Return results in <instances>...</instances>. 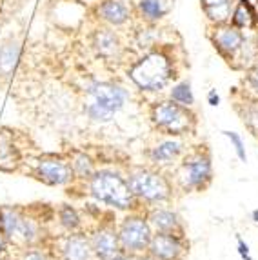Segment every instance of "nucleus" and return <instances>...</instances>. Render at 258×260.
<instances>
[{"label": "nucleus", "mask_w": 258, "mask_h": 260, "mask_svg": "<svg viewBox=\"0 0 258 260\" xmlns=\"http://www.w3.org/2000/svg\"><path fill=\"white\" fill-rule=\"evenodd\" d=\"M135 260H158V258H155L153 255H149V253H144V255H138V256H135Z\"/></svg>", "instance_id": "34"}, {"label": "nucleus", "mask_w": 258, "mask_h": 260, "mask_svg": "<svg viewBox=\"0 0 258 260\" xmlns=\"http://www.w3.org/2000/svg\"><path fill=\"white\" fill-rule=\"evenodd\" d=\"M245 80H247V87H249V91L258 99V60L249 68V71H247V78H245Z\"/></svg>", "instance_id": "29"}, {"label": "nucleus", "mask_w": 258, "mask_h": 260, "mask_svg": "<svg viewBox=\"0 0 258 260\" xmlns=\"http://www.w3.org/2000/svg\"><path fill=\"white\" fill-rule=\"evenodd\" d=\"M20 164V149L15 144V135L9 129H0V169L15 171Z\"/></svg>", "instance_id": "16"}, {"label": "nucleus", "mask_w": 258, "mask_h": 260, "mask_svg": "<svg viewBox=\"0 0 258 260\" xmlns=\"http://www.w3.org/2000/svg\"><path fill=\"white\" fill-rule=\"evenodd\" d=\"M4 260H18V258H17V256L11 255V256H8V258H4Z\"/></svg>", "instance_id": "36"}, {"label": "nucleus", "mask_w": 258, "mask_h": 260, "mask_svg": "<svg viewBox=\"0 0 258 260\" xmlns=\"http://www.w3.org/2000/svg\"><path fill=\"white\" fill-rule=\"evenodd\" d=\"M213 42H215L216 49H218L222 55L228 56L229 60H233V58L240 53V49L244 48L245 35L235 26H222L215 31Z\"/></svg>", "instance_id": "15"}, {"label": "nucleus", "mask_w": 258, "mask_h": 260, "mask_svg": "<svg viewBox=\"0 0 258 260\" xmlns=\"http://www.w3.org/2000/svg\"><path fill=\"white\" fill-rule=\"evenodd\" d=\"M225 139L231 142V148L235 149V155L238 156V160L240 162H247V153H245V144L244 139H242L240 135L235 133V131H222Z\"/></svg>", "instance_id": "28"}, {"label": "nucleus", "mask_w": 258, "mask_h": 260, "mask_svg": "<svg viewBox=\"0 0 258 260\" xmlns=\"http://www.w3.org/2000/svg\"><path fill=\"white\" fill-rule=\"evenodd\" d=\"M86 95L87 100L84 104V113L95 124L111 122L131 99L125 87L113 82H93L86 87Z\"/></svg>", "instance_id": "2"}, {"label": "nucleus", "mask_w": 258, "mask_h": 260, "mask_svg": "<svg viewBox=\"0 0 258 260\" xmlns=\"http://www.w3.org/2000/svg\"><path fill=\"white\" fill-rule=\"evenodd\" d=\"M256 48H258V39H256Z\"/></svg>", "instance_id": "37"}, {"label": "nucleus", "mask_w": 258, "mask_h": 260, "mask_svg": "<svg viewBox=\"0 0 258 260\" xmlns=\"http://www.w3.org/2000/svg\"><path fill=\"white\" fill-rule=\"evenodd\" d=\"M56 251L60 260H95L86 231L66 233L60 240H56Z\"/></svg>", "instance_id": "13"}, {"label": "nucleus", "mask_w": 258, "mask_h": 260, "mask_svg": "<svg viewBox=\"0 0 258 260\" xmlns=\"http://www.w3.org/2000/svg\"><path fill=\"white\" fill-rule=\"evenodd\" d=\"M116 233H118V242L120 249L127 255H144L147 253V247L153 239V228L147 220L146 213L140 209L137 211H129L116 225Z\"/></svg>", "instance_id": "8"}, {"label": "nucleus", "mask_w": 258, "mask_h": 260, "mask_svg": "<svg viewBox=\"0 0 258 260\" xmlns=\"http://www.w3.org/2000/svg\"><path fill=\"white\" fill-rule=\"evenodd\" d=\"M240 111V117L244 120V124L253 131L254 135H258V100H254L253 104H244V111Z\"/></svg>", "instance_id": "27"}, {"label": "nucleus", "mask_w": 258, "mask_h": 260, "mask_svg": "<svg viewBox=\"0 0 258 260\" xmlns=\"http://www.w3.org/2000/svg\"><path fill=\"white\" fill-rule=\"evenodd\" d=\"M185 153H187V148L182 137H166L147 149V158L153 166L164 168V166H173L180 162Z\"/></svg>", "instance_id": "12"}, {"label": "nucleus", "mask_w": 258, "mask_h": 260, "mask_svg": "<svg viewBox=\"0 0 258 260\" xmlns=\"http://www.w3.org/2000/svg\"><path fill=\"white\" fill-rule=\"evenodd\" d=\"M149 117L155 129L166 137H184L193 133L197 127V115L193 108H184L171 99L155 102L149 109Z\"/></svg>", "instance_id": "7"}, {"label": "nucleus", "mask_w": 258, "mask_h": 260, "mask_svg": "<svg viewBox=\"0 0 258 260\" xmlns=\"http://www.w3.org/2000/svg\"><path fill=\"white\" fill-rule=\"evenodd\" d=\"M175 77L171 60L168 55L160 51H153L142 56L137 64L129 70L131 82L144 93H160L169 86Z\"/></svg>", "instance_id": "6"}, {"label": "nucleus", "mask_w": 258, "mask_h": 260, "mask_svg": "<svg viewBox=\"0 0 258 260\" xmlns=\"http://www.w3.org/2000/svg\"><path fill=\"white\" fill-rule=\"evenodd\" d=\"M111 260H135V256L133 255H127V253H124V251H120L116 256H113Z\"/></svg>", "instance_id": "33"}, {"label": "nucleus", "mask_w": 258, "mask_h": 260, "mask_svg": "<svg viewBox=\"0 0 258 260\" xmlns=\"http://www.w3.org/2000/svg\"><path fill=\"white\" fill-rule=\"evenodd\" d=\"M31 173L37 180L46 186L64 187L77 182L73 169L69 164V158L64 155H40L33 164Z\"/></svg>", "instance_id": "9"}, {"label": "nucleus", "mask_w": 258, "mask_h": 260, "mask_svg": "<svg viewBox=\"0 0 258 260\" xmlns=\"http://www.w3.org/2000/svg\"><path fill=\"white\" fill-rule=\"evenodd\" d=\"M18 260H55V253L48 247L40 246H31L24 247V249H18Z\"/></svg>", "instance_id": "25"}, {"label": "nucleus", "mask_w": 258, "mask_h": 260, "mask_svg": "<svg viewBox=\"0 0 258 260\" xmlns=\"http://www.w3.org/2000/svg\"><path fill=\"white\" fill-rule=\"evenodd\" d=\"M11 242H9L8 239L4 237V233L0 231V260H4L8 258V256H11L13 253H11Z\"/></svg>", "instance_id": "31"}, {"label": "nucleus", "mask_w": 258, "mask_h": 260, "mask_svg": "<svg viewBox=\"0 0 258 260\" xmlns=\"http://www.w3.org/2000/svg\"><path fill=\"white\" fill-rule=\"evenodd\" d=\"M93 44H95V49L100 56L104 58H111L118 53L120 49V42H118V37L115 35V31L111 29H99L95 33V39H93Z\"/></svg>", "instance_id": "21"}, {"label": "nucleus", "mask_w": 258, "mask_h": 260, "mask_svg": "<svg viewBox=\"0 0 258 260\" xmlns=\"http://www.w3.org/2000/svg\"><path fill=\"white\" fill-rule=\"evenodd\" d=\"M100 17L113 26H120L129 18V9L124 0H106L99 8Z\"/></svg>", "instance_id": "20"}, {"label": "nucleus", "mask_w": 258, "mask_h": 260, "mask_svg": "<svg viewBox=\"0 0 258 260\" xmlns=\"http://www.w3.org/2000/svg\"><path fill=\"white\" fill-rule=\"evenodd\" d=\"M189 251L185 233H162L155 231L147 253L158 260H184Z\"/></svg>", "instance_id": "10"}, {"label": "nucleus", "mask_w": 258, "mask_h": 260, "mask_svg": "<svg viewBox=\"0 0 258 260\" xmlns=\"http://www.w3.org/2000/svg\"><path fill=\"white\" fill-rule=\"evenodd\" d=\"M20 44L6 42L0 46V77H11L20 60Z\"/></svg>", "instance_id": "19"}, {"label": "nucleus", "mask_w": 258, "mask_h": 260, "mask_svg": "<svg viewBox=\"0 0 258 260\" xmlns=\"http://www.w3.org/2000/svg\"><path fill=\"white\" fill-rule=\"evenodd\" d=\"M213 182V160L206 146H198L180 158L173 171V184L184 193L204 191Z\"/></svg>", "instance_id": "5"}, {"label": "nucleus", "mask_w": 258, "mask_h": 260, "mask_svg": "<svg viewBox=\"0 0 258 260\" xmlns=\"http://www.w3.org/2000/svg\"><path fill=\"white\" fill-rule=\"evenodd\" d=\"M207 104L213 106V108H216V106L220 104V95L216 93V89H211V91L207 93Z\"/></svg>", "instance_id": "32"}, {"label": "nucleus", "mask_w": 258, "mask_h": 260, "mask_svg": "<svg viewBox=\"0 0 258 260\" xmlns=\"http://www.w3.org/2000/svg\"><path fill=\"white\" fill-rule=\"evenodd\" d=\"M87 193L96 204H104L116 211H137L138 202L129 187L125 173L113 168L96 169L95 175L86 182Z\"/></svg>", "instance_id": "1"}, {"label": "nucleus", "mask_w": 258, "mask_h": 260, "mask_svg": "<svg viewBox=\"0 0 258 260\" xmlns=\"http://www.w3.org/2000/svg\"><path fill=\"white\" fill-rule=\"evenodd\" d=\"M56 220L64 233H78L84 231V222L78 209L71 204H60L56 209Z\"/></svg>", "instance_id": "18"}, {"label": "nucleus", "mask_w": 258, "mask_h": 260, "mask_svg": "<svg viewBox=\"0 0 258 260\" xmlns=\"http://www.w3.org/2000/svg\"><path fill=\"white\" fill-rule=\"evenodd\" d=\"M125 177L138 204L153 208V206L168 204L173 199L171 178L166 177V173L160 169L138 166L129 169Z\"/></svg>", "instance_id": "3"}, {"label": "nucleus", "mask_w": 258, "mask_h": 260, "mask_svg": "<svg viewBox=\"0 0 258 260\" xmlns=\"http://www.w3.org/2000/svg\"><path fill=\"white\" fill-rule=\"evenodd\" d=\"M168 99H171L173 102H177V104L184 106V108H193V106H195L193 89H191V84L187 82V80L173 84L171 89H169Z\"/></svg>", "instance_id": "24"}, {"label": "nucleus", "mask_w": 258, "mask_h": 260, "mask_svg": "<svg viewBox=\"0 0 258 260\" xmlns=\"http://www.w3.org/2000/svg\"><path fill=\"white\" fill-rule=\"evenodd\" d=\"M140 11L149 20H158L166 15V8H164L162 0H140Z\"/></svg>", "instance_id": "26"}, {"label": "nucleus", "mask_w": 258, "mask_h": 260, "mask_svg": "<svg viewBox=\"0 0 258 260\" xmlns=\"http://www.w3.org/2000/svg\"><path fill=\"white\" fill-rule=\"evenodd\" d=\"M251 220H253L254 224H258V209H254V211L251 213Z\"/></svg>", "instance_id": "35"}, {"label": "nucleus", "mask_w": 258, "mask_h": 260, "mask_svg": "<svg viewBox=\"0 0 258 260\" xmlns=\"http://www.w3.org/2000/svg\"><path fill=\"white\" fill-rule=\"evenodd\" d=\"M233 26L238 27V29H245V27H253L254 20H256V15H254L253 6L247 2V0H240V4L237 6L235 13L231 15Z\"/></svg>", "instance_id": "23"}, {"label": "nucleus", "mask_w": 258, "mask_h": 260, "mask_svg": "<svg viewBox=\"0 0 258 260\" xmlns=\"http://www.w3.org/2000/svg\"><path fill=\"white\" fill-rule=\"evenodd\" d=\"M0 231L17 249L40 246L44 239L39 218L17 206H0Z\"/></svg>", "instance_id": "4"}, {"label": "nucleus", "mask_w": 258, "mask_h": 260, "mask_svg": "<svg viewBox=\"0 0 258 260\" xmlns=\"http://www.w3.org/2000/svg\"><path fill=\"white\" fill-rule=\"evenodd\" d=\"M69 158V164H71V169H73L75 178H77L78 182H84L86 184L99 168H96L95 160L87 155L86 151H71L68 155Z\"/></svg>", "instance_id": "17"}, {"label": "nucleus", "mask_w": 258, "mask_h": 260, "mask_svg": "<svg viewBox=\"0 0 258 260\" xmlns=\"http://www.w3.org/2000/svg\"><path fill=\"white\" fill-rule=\"evenodd\" d=\"M207 18L216 24H225L231 18V0H202Z\"/></svg>", "instance_id": "22"}, {"label": "nucleus", "mask_w": 258, "mask_h": 260, "mask_svg": "<svg viewBox=\"0 0 258 260\" xmlns=\"http://www.w3.org/2000/svg\"><path fill=\"white\" fill-rule=\"evenodd\" d=\"M237 251H238V255H240L242 260H254L253 256H251L249 244L245 242V240L242 239L240 235H237Z\"/></svg>", "instance_id": "30"}, {"label": "nucleus", "mask_w": 258, "mask_h": 260, "mask_svg": "<svg viewBox=\"0 0 258 260\" xmlns=\"http://www.w3.org/2000/svg\"><path fill=\"white\" fill-rule=\"evenodd\" d=\"M146 217L149 220L153 231H162V233H185L184 222L180 215L173 208H166L164 204L147 208Z\"/></svg>", "instance_id": "14"}, {"label": "nucleus", "mask_w": 258, "mask_h": 260, "mask_svg": "<svg viewBox=\"0 0 258 260\" xmlns=\"http://www.w3.org/2000/svg\"><path fill=\"white\" fill-rule=\"evenodd\" d=\"M91 242V249L96 260H111L122 251L118 242L116 225L111 220H100L93 230L87 233Z\"/></svg>", "instance_id": "11"}]
</instances>
